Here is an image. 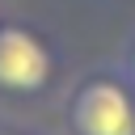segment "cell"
I'll use <instances>...</instances> for the list:
<instances>
[{
	"mask_svg": "<svg viewBox=\"0 0 135 135\" xmlns=\"http://www.w3.org/2000/svg\"><path fill=\"white\" fill-rule=\"evenodd\" d=\"M0 21H4V13H0Z\"/></svg>",
	"mask_w": 135,
	"mask_h": 135,
	"instance_id": "5b68a950",
	"label": "cell"
},
{
	"mask_svg": "<svg viewBox=\"0 0 135 135\" xmlns=\"http://www.w3.org/2000/svg\"><path fill=\"white\" fill-rule=\"evenodd\" d=\"M59 80V46L30 21H0V97L30 101Z\"/></svg>",
	"mask_w": 135,
	"mask_h": 135,
	"instance_id": "7a4b0ae2",
	"label": "cell"
},
{
	"mask_svg": "<svg viewBox=\"0 0 135 135\" xmlns=\"http://www.w3.org/2000/svg\"><path fill=\"white\" fill-rule=\"evenodd\" d=\"M118 68H122V76L135 84V30L127 34V42H122V55H118Z\"/></svg>",
	"mask_w": 135,
	"mask_h": 135,
	"instance_id": "3957f363",
	"label": "cell"
},
{
	"mask_svg": "<svg viewBox=\"0 0 135 135\" xmlns=\"http://www.w3.org/2000/svg\"><path fill=\"white\" fill-rule=\"evenodd\" d=\"M0 135H34V131H21V127H0Z\"/></svg>",
	"mask_w": 135,
	"mask_h": 135,
	"instance_id": "277c9868",
	"label": "cell"
},
{
	"mask_svg": "<svg viewBox=\"0 0 135 135\" xmlns=\"http://www.w3.org/2000/svg\"><path fill=\"white\" fill-rule=\"evenodd\" d=\"M68 135H135V84L118 63L84 72L63 101Z\"/></svg>",
	"mask_w": 135,
	"mask_h": 135,
	"instance_id": "6da1fadb",
	"label": "cell"
}]
</instances>
